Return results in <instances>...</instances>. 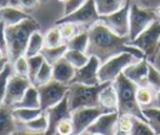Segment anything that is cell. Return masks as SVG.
Returning a JSON list of instances; mask_svg holds the SVG:
<instances>
[{"instance_id":"obj_1","label":"cell","mask_w":160,"mask_h":135,"mask_svg":"<svg viewBox=\"0 0 160 135\" xmlns=\"http://www.w3.org/2000/svg\"><path fill=\"white\" fill-rule=\"evenodd\" d=\"M89 44L86 49V54L89 56H96L100 62H105L108 59L121 54V52H130L136 56L139 60L145 59L144 52L129 44V36H119L112 32L101 20L95 22L89 30Z\"/></svg>"},{"instance_id":"obj_2","label":"cell","mask_w":160,"mask_h":135,"mask_svg":"<svg viewBox=\"0 0 160 135\" xmlns=\"http://www.w3.org/2000/svg\"><path fill=\"white\" fill-rule=\"evenodd\" d=\"M36 30H40V25L31 16L24 19L22 21L15 25L5 26L4 32H5L9 60L14 61L19 56L25 55V50L30 39V35Z\"/></svg>"},{"instance_id":"obj_3","label":"cell","mask_w":160,"mask_h":135,"mask_svg":"<svg viewBox=\"0 0 160 135\" xmlns=\"http://www.w3.org/2000/svg\"><path fill=\"white\" fill-rule=\"evenodd\" d=\"M112 86L118 95V112L129 114L135 118H139L148 122L140 105L136 101V89L138 85L129 80L122 72L112 81Z\"/></svg>"},{"instance_id":"obj_4","label":"cell","mask_w":160,"mask_h":135,"mask_svg":"<svg viewBox=\"0 0 160 135\" xmlns=\"http://www.w3.org/2000/svg\"><path fill=\"white\" fill-rule=\"evenodd\" d=\"M109 82H100L98 85H84V84H69L68 101L70 110L79 108H92L100 106L99 94Z\"/></svg>"},{"instance_id":"obj_5","label":"cell","mask_w":160,"mask_h":135,"mask_svg":"<svg viewBox=\"0 0 160 135\" xmlns=\"http://www.w3.org/2000/svg\"><path fill=\"white\" fill-rule=\"evenodd\" d=\"M129 44L139 48L144 52L145 59L154 64L160 52V19L152 21L140 35L129 41Z\"/></svg>"},{"instance_id":"obj_6","label":"cell","mask_w":160,"mask_h":135,"mask_svg":"<svg viewBox=\"0 0 160 135\" xmlns=\"http://www.w3.org/2000/svg\"><path fill=\"white\" fill-rule=\"evenodd\" d=\"M139 61L136 56H134L130 52H121L118 54L110 59H108L105 62L100 64L99 70H98V78L100 82H112L119 74L122 72V70Z\"/></svg>"},{"instance_id":"obj_7","label":"cell","mask_w":160,"mask_h":135,"mask_svg":"<svg viewBox=\"0 0 160 135\" xmlns=\"http://www.w3.org/2000/svg\"><path fill=\"white\" fill-rule=\"evenodd\" d=\"M159 16L155 9H142L136 2L130 4L129 10V39L134 40Z\"/></svg>"},{"instance_id":"obj_8","label":"cell","mask_w":160,"mask_h":135,"mask_svg":"<svg viewBox=\"0 0 160 135\" xmlns=\"http://www.w3.org/2000/svg\"><path fill=\"white\" fill-rule=\"evenodd\" d=\"M100 15L96 10V5L94 0H86L79 9H76L75 11L61 16L59 20H56L55 25H59L61 22H74L81 28H84V30H89L95 22H98L100 20Z\"/></svg>"},{"instance_id":"obj_9","label":"cell","mask_w":160,"mask_h":135,"mask_svg":"<svg viewBox=\"0 0 160 135\" xmlns=\"http://www.w3.org/2000/svg\"><path fill=\"white\" fill-rule=\"evenodd\" d=\"M36 88H38L39 98H40V108L42 110H46L56 105L58 102H60L69 91V85L59 82L54 79Z\"/></svg>"},{"instance_id":"obj_10","label":"cell","mask_w":160,"mask_h":135,"mask_svg":"<svg viewBox=\"0 0 160 135\" xmlns=\"http://www.w3.org/2000/svg\"><path fill=\"white\" fill-rule=\"evenodd\" d=\"M130 0L115 12L109 15H102L100 20L116 35L119 36H129V10H130Z\"/></svg>"},{"instance_id":"obj_11","label":"cell","mask_w":160,"mask_h":135,"mask_svg":"<svg viewBox=\"0 0 160 135\" xmlns=\"http://www.w3.org/2000/svg\"><path fill=\"white\" fill-rule=\"evenodd\" d=\"M31 85V81L29 80L28 76H21L18 74H14L9 78L8 80V85H6V92H5V98H4V105L10 106L12 109V106L21 100V98L24 96L26 89Z\"/></svg>"},{"instance_id":"obj_12","label":"cell","mask_w":160,"mask_h":135,"mask_svg":"<svg viewBox=\"0 0 160 135\" xmlns=\"http://www.w3.org/2000/svg\"><path fill=\"white\" fill-rule=\"evenodd\" d=\"M110 112L106 111L101 106H92V108H79L71 111V120L74 124V134H81L88 129V126L94 122L101 114Z\"/></svg>"},{"instance_id":"obj_13","label":"cell","mask_w":160,"mask_h":135,"mask_svg":"<svg viewBox=\"0 0 160 135\" xmlns=\"http://www.w3.org/2000/svg\"><path fill=\"white\" fill-rule=\"evenodd\" d=\"M100 60L91 55L89 61L75 70V75L70 84H84V85H98L100 84L99 78H98V70L100 66Z\"/></svg>"},{"instance_id":"obj_14","label":"cell","mask_w":160,"mask_h":135,"mask_svg":"<svg viewBox=\"0 0 160 135\" xmlns=\"http://www.w3.org/2000/svg\"><path fill=\"white\" fill-rule=\"evenodd\" d=\"M118 111H110L101 114L94 122H91L85 131L100 135H115L118 131Z\"/></svg>"},{"instance_id":"obj_15","label":"cell","mask_w":160,"mask_h":135,"mask_svg":"<svg viewBox=\"0 0 160 135\" xmlns=\"http://www.w3.org/2000/svg\"><path fill=\"white\" fill-rule=\"evenodd\" d=\"M44 111H46L48 115V129L45 131V135H54L56 132L58 124L62 119L71 116V110L69 108V101H68V94L60 102Z\"/></svg>"},{"instance_id":"obj_16","label":"cell","mask_w":160,"mask_h":135,"mask_svg":"<svg viewBox=\"0 0 160 135\" xmlns=\"http://www.w3.org/2000/svg\"><path fill=\"white\" fill-rule=\"evenodd\" d=\"M122 74L138 86H148V60L141 59L122 70Z\"/></svg>"},{"instance_id":"obj_17","label":"cell","mask_w":160,"mask_h":135,"mask_svg":"<svg viewBox=\"0 0 160 135\" xmlns=\"http://www.w3.org/2000/svg\"><path fill=\"white\" fill-rule=\"evenodd\" d=\"M75 70L76 69L62 56L52 64V79L59 82L69 85L75 75Z\"/></svg>"},{"instance_id":"obj_18","label":"cell","mask_w":160,"mask_h":135,"mask_svg":"<svg viewBox=\"0 0 160 135\" xmlns=\"http://www.w3.org/2000/svg\"><path fill=\"white\" fill-rule=\"evenodd\" d=\"M26 18H29V15L24 10L18 9L15 6H8L6 5V6L0 8V21H2L5 24V26L15 25Z\"/></svg>"},{"instance_id":"obj_19","label":"cell","mask_w":160,"mask_h":135,"mask_svg":"<svg viewBox=\"0 0 160 135\" xmlns=\"http://www.w3.org/2000/svg\"><path fill=\"white\" fill-rule=\"evenodd\" d=\"M100 106L106 111H118V95L112 86V82H109L99 94Z\"/></svg>"},{"instance_id":"obj_20","label":"cell","mask_w":160,"mask_h":135,"mask_svg":"<svg viewBox=\"0 0 160 135\" xmlns=\"http://www.w3.org/2000/svg\"><path fill=\"white\" fill-rule=\"evenodd\" d=\"M15 119L12 116V109L6 105L0 106V135H10L15 129Z\"/></svg>"},{"instance_id":"obj_21","label":"cell","mask_w":160,"mask_h":135,"mask_svg":"<svg viewBox=\"0 0 160 135\" xmlns=\"http://www.w3.org/2000/svg\"><path fill=\"white\" fill-rule=\"evenodd\" d=\"M14 108H40V98H39V91H38V88L35 85H30L24 96L21 98L20 101H18L14 106Z\"/></svg>"},{"instance_id":"obj_22","label":"cell","mask_w":160,"mask_h":135,"mask_svg":"<svg viewBox=\"0 0 160 135\" xmlns=\"http://www.w3.org/2000/svg\"><path fill=\"white\" fill-rule=\"evenodd\" d=\"M94 1L100 16L115 12L128 2V0H94Z\"/></svg>"},{"instance_id":"obj_23","label":"cell","mask_w":160,"mask_h":135,"mask_svg":"<svg viewBox=\"0 0 160 135\" xmlns=\"http://www.w3.org/2000/svg\"><path fill=\"white\" fill-rule=\"evenodd\" d=\"M44 110L41 108H14L12 109V116L15 121L19 122H28L35 118H38Z\"/></svg>"},{"instance_id":"obj_24","label":"cell","mask_w":160,"mask_h":135,"mask_svg":"<svg viewBox=\"0 0 160 135\" xmlns=\"http://www.w3.org/2000/svg\"><path fill=\"white\" fill-rule=\"evenodd\" d=\"M42 48H44V35L40 32V30H36L30 35V39L25 50V56L30 58V56L38 55L40 54Z\"/></svg>"},{"instance_id":"obj_25","label":"cell","mask_w":160,"mask_h":135,"mask_svg":"<svg viewBox=\"0 0 160 135\" xmlns=\"http://www.w3.org/2000/svg\"><path fill=\"white\" fill-rule=\"evenodd\" d=\"M68 50V46L66 44H61V45H58V46H52V48H48V46H44L40 51V54L44 56V59L49 62V64H54L55 61H58L59 59H61L65 54V51Z\"/></svg>"},{"instance_id":"obj_26","label":"cell","mask_w":160,"mask_h":135,"mask_svg":"<svg viewBox=\"0 0 160 135\" xmlns=\"http://www.w3.org/2000/svg\"><path fill=\"white\" fill-rule=\"evenodd\" d=\"M65 44H66L68 49L86 52L88 44H89V32H88V30L80 31L78 35H75L74 38H71L70 40H68Z\"/></svg>"},{"instance_id":"obj_27","label":"cell","mask_w":160,"mask_h":135,"mask_svg":"<svg viewBox=\"0 0 160 135\" xmlns=\"http://www.w3.org/2000/svg\"><path fill=\"white\" fill-rule=\"evenodd\" d=\"M64 58H65L75 69L84 66V65L89 61V59H90V56H89L86 52H84V51H78V50H71V49H68V50L65 51Z\"/></svg>"},{"instance_id":"obj_28","label":"cell","mask_w":160,"mask_h":135,"mask_svg":"<svg viewBox=\"0 0 160 135\" xmlns=\"http://www.w3.org/2000/svg\"><path fill=\"white\" fill-rule=\"evenodd\" d=\"M142 114L145 115L148 124L152 128V130L160 135V108H142Z\"/></svg>"},{"instance_id":"obj_29","label":"cell","mask_w":160,"mask_h":135,"mask_svg":"<svg viewBox=\"0 0 160 135\" xmlns=\"http://www.w3.org/2000/svg\"><path fill=\"white\" fill-rule=\"evenodd\" d=\"M25 129L32 132H45L48 129V115L46 111H42L38 118L24 124Z\"/></svg>"},{"instance_id":"obj_30","label":"cell","mask_w":160,"mask_h":135,"mask_svg":"<svg viewBox=\"0 0 160 135\" xmlns=\"http://www.w3.org/2000/svg\"><path fill=\"white\" fill-rule=\"evenodd\" d=\"M50 80H52V65L49 64L46 60H44L40 70L38 71L36 76H35V80L32 82V85L35 86H40L42 84H46L49 82Z\"/></svg>"},{"instance_id":"obj_31","label":"cell","mask_w":160,"mask_h":135,"mask_svg":"<svg viewBox=\"0 0 160 135\" xmlns=\"http://www.w3.org/2000/svg\"><path fill=\"white\" fill-rule=\"evenodd\" d=\"M136 101L140 108L150 106L154 102V91L149 86H138L136 89Z\"/></svg>"},{"instance_id":"obj_32","label":"cell","mask_w":160,"mask_h":135,"mask_svg":"<svg viewBox=\"0 0 160 135\" xmlns=\"http://www.w3.org/2000/svg\"><path fill=\"white\" fill-rule=\"evenodd\" d=\"M129 135H158V134L152 130V128L146 121H144L139 118H134L132 128H131Z\"/></svg>"},{"instance_id":"obj_33","label":"cell","mask_w":160,"mask_h":135,"mask_svg":"<svg viewBox=\"0 0 160 135\" xmlns=\"http://www.w3.org/2000/svg\"><path fill=\"white\" fill-rule=\"evenodd\" d=\"M148 86L156 94L160 90V71L148 61Z\"/></svg>"},{"instance_id":"obj_34","label":"cell","mask_w":160,"mask_h":135,"mask_svg":"<svg viewBox=\"0 0 160 135\" xmlns=\"http://www.w3.org/2000/svg\"><path fill=\"white\" fill-rule=\"evenodd\" d=\"M61 44H64V40L61 38L59 26L56 25V26L51 28L50 30H48V32L44 36V46L52 48V46H58Z\"/></svg>"},{"instance_id":"obj_35","label":"cell","mask_w":160,"mask_h":135,"mask_svg":"<svg viewBox=\"0 0 160 135\" xmlns=\"http://www.w3.org/2000/svg\"><path fill=\"white\" fill-rule=\"evenodd\" d=\"M44 56L41 54H38V55H34V56H30L28 58V64H29V80L31 81V84L34 82L35 80V76L38 74V71L40 70L42 62H44Z\"/></svg>"},{"instance_id":"obj_36","label":"cell","mask_w":160,"mask_h":135,"mask_svg":"<svg viewBox=\"0 0 160 135\" xmlns=\"http://www.w3.org/2000/svg\"><path fill=\"white\" fill-rule=\"evenodd\" d=\"M58 26L60 29V34H61L64 42H66L68 40H70L71 38H74L75 35L80 32V26L74 22H61Z\"/></svg>"},{"instance_id":"obj_37","label":"cell","mask_w":160,"mask_h":135,"mask_svg":"<svg viewBox=\"0 0 160 135\" xmlns=\"http://www.w3.org/2000/svg\"><path fill=\"white\" fill-rule=\"evenodd\" d=\"M12 65L10 62H8L5 65V68L2 69V71L0 72V106L4 102V98H5V92H6V85H8V80L9 78L12 75Z\"/></svg>"},{"instance_id":"obj_38","label":"cell","mask_w":160,"mask_h":135,"mask_svg":"<svg viewBox=\"0 0 160 135\" xmlns=\"http://www.w3.org/2000/svg\"><path fill=\"white\" fill-rule=\"evenodd\" d=\"M12 69L15 74L21 75V76H29V64H28V58L25 55L19 56L12 61Z\"/></svg>"},{"instance_id":"obj_39","label":"cell","mask_w":160,"mask_h":135,"mask_svg":"<svg viewBox=\"0 0 160 135\" xmlns=\"http://www.w3.org/2000/svg\"><path fill=\"white\" fill-rule=\"evenodd\" d=\"M134 118L135 116L129 115V114H119V118H118V130H121V131H125V132H130V130L132 128Z\"/></svg>"},{"instance_id":"obj_40","label":"cell","mask_w":160,"mask_h":135,"mask_svg":"<svg viewBox=\"0 0 160 135\" xmlns=\"http://www.w3.org/2000/svg\"><path fill=\"white\" fill-rule=\"evenodd\" d=\"M56 132H58L59 135H72V134H74V124H72L71 116L62 119V120L58 124V126H56Z\"/></svg>"},{"instance_id":"obj_41","label":"cell","mask_w":160,"mask_h":135,"mask_svg":"<svg viewBox=\"0 0 160 135\" xmlns=\"http://www.w3.org/2000/svg\"><path fill=\"white\" fill-rule=\"evenodd\" d=\"M86 0H68L66 2H64V12H62V16L64 15H68L72 11H75L76 9H79Z\"/></svg>"},{"instance_id":"obj_42","label":"cell","mask_w":160,"mask_h":135,"mask_svg":"<svg viewBox=\"0 0 160 135\" xmlns=\"http://www.w3.org/2000/svg\"><path fill=\"white\" fill-rule=\"evenodd\" d=\"M5 24L2 21H0V49L5 52V55L8 56V48H6V40H5Z\"/></svg>"},{"instance_id":"obj_43","label":"cell","mask_w":160,"mask_h":135,"mask_svg":"<svg viewBox=\"0 0 160 135\" xmlns=\"http://www.w3.org/2000/svg\"><path fill=\"white\" fill-rule=\"evenodd\" d=\"M16 1L19 6H21L25 10H31L38 5V2H40V0H16Z\"/></svg>"},{"instance_id":"obj_44","label":"cell","mask_w":160,"mask_h":135,"mask_svg":"<svg viewBox=\"0 0 160 135\" xmlns=\"http://www.w3.org/2000/svg\"><path fill=\"white\" fill-rule=\"evenodd\" d=\"M10 135H45V132H32V131H29L25 129V130H15Z\"/></svg>"},{"instance_id":"obj_45","label":"cell","mask_w":160,"mask_h":135,"mask_svg":"<svg viewBox=\"0 0 160 135\" xmlns=\"http://www.w3.org/2000/svg\"><path fill=\"white\" fill-rule=\"evenodd\" d=\"M9 62V58H4V59H1L0 60V72L2 71V69L5 68V65Z\"/></svg>"},{"instance_id":"obj_46","label":"cell","mask_w":160,"mask_h":135,"mask_svg":"<svg viewBox=\"0 0 160 135\" xmlns=\"http://www.w3.org/2000/svg\"><path fill=\"white\" fill-rule=\"evenodd\" d=\"M154 102H155V106H156V108H160V90L155 94V100H154Z\"/></svg>"},{"instance_id":"obj_47","label":"cell","mask_w":160,"mask_h":135,"mask_svg":"<svg viewBox=\"0 0 160 135\" xmlns=\"http://www.w3.org/2000/svg\"><path fill=\"white\" fill-rule=\"evenodd\" d=\"M9 1H10V0H0V8H1V6H6V5L9 4Z\"/></svg>"},{"instance_id":"obj_48","label":"cell","mask_w":160,"mask_h":135,"mask_svg":"<svg viewBox=\"0 0 160 135\" xmlns=\"http://www.w3.org/2000/svg\"><path fill=\"white\" fill-rule=\"evenodd\" d=\"M115 135H129V132H125V131H121V130H118L115 132Z\"/></svg>"},{"instance_id":"obj_49","label":"cell","mask_w":160,"mask_h":135,"mask_svg":"<svg viewBox=\"0 0 160 135\" xmlns=\"http://www.w3.org/2000/svg\"><path fill=\"white\" fill-rule=\"evenodd\" d=\"M4 58H8V56H6V55H5V52L0 49V60H1V59H4Z\"/></svg>"},{"instance_id":"obj_50","label":"cell","mask_w":160,"mask_h":135,"mask_svg":"<svg viewBox=\"0 0 160 135\" xmlns=\"http://www.w3.org/2000/svg\"><path fill=\"white\" fill-rule=\"evenodd\" d=\"M81 134L82 135H100V134H92V132H89V131H82Z\"/></svg>"},{"instance_id":"obj_51","label":"cell","mask_w":160,"mask_h":135,"mask_svg":"<svg viewBox=\"0 0 160 135\" xmlns=\"http://www.w3.org/2000/svg\"><path fill=\"white\" fill-rule=\"evenodd\" d=\"M155 11H156V14H158V16H159V19H160V5L155 9Z\"/></svg>"},{"instance_id":"obj_52","label":"cell","mask_w":160,"mask_h":135,"mask_svg":"<svg viewBox=\"0 0 160 135\" xmlns=\"http://www.w3.org/2000/svg\"><path fill=\"white\" fill-rule=\"evenodd\" d=\"M58 1H61V2H66L68 0H58Z\"/></svg>"},{"instance_id":"obj_53","label":"cell","mask_w":160,"mask_h":135,"mask_svg":"<svg viewBox=\"0 0 160 135\" xmlns=\"http://www.w3.org/2000/svg\"><path fill=\"white\" fill-rule=\"evenodd\" d=\"M46 1H49V0H40V2H46Z\"/></svg>"},{"instance_id":"obj_54","label":"cell","mask_w":160,"mask_h":135,"mask_svg":"<svg viewBox=\"0 0 160 135\" xmlns=\"http://www.w3.org/2000/svg\"><path fill=\"white\" fill-rule=\"evenodd\" d=\"M136 1H141V2H145L146 0H136Z\"/></svg>"},{"instance_id":"obj_55","label":"cell","mask_w":160,"mask_h":135,"mask_svg":"<svg viewBox=\"0 0 160 135\" xmlns=\"http://www.w3.org/2000/svg\"><path fill=\"white\" fill-rule=\"evenodd\" d=\"M72 135H82V134H72Z\"/></svg>"}]
</instances>
